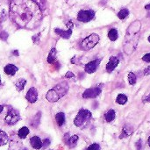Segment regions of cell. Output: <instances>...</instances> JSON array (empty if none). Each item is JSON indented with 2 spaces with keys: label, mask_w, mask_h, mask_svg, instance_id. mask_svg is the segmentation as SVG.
Returning a JSON list of instances; mask_svg holds the SVG:
<instances>
[{
  "label": "cell",
  "mask_w": 150,
  "mask_h": 150,
  "mask_svg": "<svg viewBox=\"0 0 150 150\" xmlns=\"http://www.w3.org/2000/svg\"><path fill=\"white\" fill-rule=\"evenodd\" d=\"M10 17L18 27L33 30L40 25L43 13L35 0H11Z\"/></svg>",
  "instance_id": "1"
},
{
  "label": "cell",
  "mask_w": 150,
  "mask_h": 150,
  "mask_svg": "<svg viewBox=\"0 0 150 150\" xmlns=\"http://www.w3.org/2000/svg\"><path fill=\"white\" fill-rule=\"evenodd\" d=\"M140 29H141V22L137 20L133 22V24L128 27L127 31L123 50L127 55L132 54L137 47L139 36H140Z\"/></svg>",
  "instance_id": "2"
},
{
  "label": "cell",
  "mask_w": 150,
  "mask_h": 150,
  "mask_svg": "<svg viewBox=\"0 0 150 150\" xmlns=\"http://www.w3.org/2000/svg\"><path fill=\"white\" fill-rule=\"evenodd\" d=\"M69 84L66 82H62L56 84L54 88L49 90L46 94V98L50 103L57 102L60 98L64 97L69 91Z\"/></svg>",
  "instance_id": "3"
},
{
  "label": "cell",
  "mask_w": 150,
  "mask_h": 150,
  "mask_svg": "<svg viewBox=\"0 0 150 150\" xmlns=\"http://www.w3.org/2000/svg\"><path fill=\"white\" fill-rule=\"evenodd\" d=\"M91 117H92L91 112L89 110L81 109L74 120V124L76 127L79 128H84L89 125L91 120Z\"/></svg>",
  "instance_id": "4"
},
{
  "label": "cell",
  "mask_w": 150,
  "mask_h": 150,
  "mask_svg": "<svg viewBox=\"0 0 150 150\" xmlns=\"http://www.w3.org/2000/svg\"><path fill=\"white\" fill-rule=\"evenodd\" d=\"M99 36L97 33H91V35L87 36L86 38H84L81 43V47L83 50H90L91 48H93L98 42H99Z\"/></svg>",
  "instance_id": "5"
},
{
  "label": "cell",
  "mask_w": 150,
  "mask_h": 150,
  "mask_svg": "<svg viewBox=\"0 0 150 150\" xmlns=\"http://www.w3.org/2000/svg\"><path fill=\"white\" fill-rule=\"evenodd\" d=\"M19 120H20L19 112L13 108L9 109V111L7 112L5 118H4L5 123L9 126H14L15 124H17L19 121Z\"/></svg>",
  "instance_id": "6"
},
{
  "label": "cell",
  "mask_w": 150,
  "mask_h": 150,
  "mask_svg": "<svg viewBox=\"0 0 150 150\" xmlns=\"http://www.w3.org/2000/svg\"><path fill=\"white\" fill-rule=\"evenodd\" d=\"M95 17V11L93 10H81L77 13V20L83 23H87L92 20Z\"/></svg>",
  "instance_id": "7"
},
{
  "label": "cell",
  "mask_w": 150,
  "mask_h": 150,
  "mask_svg": "<svg viewBox=\"0 0 150 150\" xmlns=\"http://www.w3.org/2000/svg\"><path fill=\"white\" fill-rule=\"evenodd\" d=\"M101 91H102V89L100 86L90 88L84 91V92L83 93V98H95L101 93Z\"/></svg>",
  "instance_id": "8"
},
{
  "label": "cell",
  "mask_w": 150,
  "mask_h": 150,
  "mask_svg": "<svg viewBox=\"0 0 150 150\" xmlns=\"http://www.w3.org/2000/svg\"><path fill=\"white\" fill-rule=\"evenodd\" d=\"M100 62H101V59H96V60H93V61L88 62L84 67L85 72L88 74H93L98 69Z\"/></svg>",
  "instance_id": "9"
},
{
  "label": "cell",
  "mask_w": 150,
  "mask_h": 150,
  "mask_svg": "<svg viewBox=\"0 0 150 150\" xmlns=\"http://www.w3.org/2000/svg\"><path fill=\"white\" fill-rule=\"evenodd\" d=\"M25 99L31 104H34L37 101V99H38V91H37V89L35 87H31L28 90V91H27V93L25 95Z\"/></svg>",
  "instance_id": "10"
},
{
  "label": "cell",
  "mask_w": 150,
  "mask_h": 150,
  "mask_svg": "<svg viewBox=\"0 0 150 150\" xmlns=\"http://www.w3.org/2000/svg\"><path fill=\"white\" fill-rule=\"evenodd\" d=\"M78 140H79V137L78 135H72L70 136L69 134H66L65 136H64V142L70 148V149H73L76 146L77 142H78Z\"/></svg>",
  "instance_id": "11"
},
{
  "label": "cell",
  "mask_w": 150,
  "mask_h": 150,
  "mask_svg": "<svg viewBox=\"0 0 150 150\" xmlns=\"http://www.w3.org/2000/svg\"><path fill=\"white\" fill-rule=\"evenodd\" d=\"M119 63H120V60H119L117 57H115V56L110 57L109 62H108V63L106 64V71H107L108 73L112 72V71L116 69V67L119 65Z\"/></svg>",
  "instance_id": "12"
},
{
  "label": "cell",
  "mask_w": 150,
  "mask_h": 150,
  "mask_svg": "<svg viewBox=\"0 0 150 150\" xmlns=\"http://www.w3.org/2000/svg\"><path fill=\"white\" fill-rule=\"evenodd\" d=\"M18 70V68L14 65V64H11V63H9V64H6L4 68V72L8 75V76H14Z\"/></svg>",
  "instance_id": "13"
},
{
  "label": "cell",
  "mask_w": 150,
  "mask_h": 150,
  "mask_svg": "<svg viewBox=\"0 0 150 150\" xmlns=\"http://www.w3.org/2000/svg\"><path fill=\"white\" fill-rule=\"evenodd\" d=\"M133 133H134V128H133V127H131L130 125H127H127H125V126L123 127L121 134L120 135V139L127 138V137L130 136Z\"/></svg>",
  "instance_id": "14"
},
{
  "label": "cell",
  "mask_w": 150,
  "mask_h": 150,
  "mask_svg": "<svg viewBox=\"0 0 150 150\" xmlns=\"http://www.w3.org/2000/svg\"><path fill=\"white\" fill-rule=\"evenodd\" d=\"M54 33L58 34L60 37H62V39H69L72 34V29H68L67 31H64L60 28H55Z\"/></svg>",
  "instance_id": "15"
},
{
  "label": "cell",
  "mask_w": 150,
  "mask_h": 150,
  "mask_svg": "<svg viewBox=\"0 0 150 150\" xmlns=\"http://www.w3.org/2000/svg\"><path fill=\"white\" fill-rule=\"evenodd\" d=\"M30 144L34 149H41L42 146V141L38 136H33L30 139Z\"/></svg>",
  "instance_id": "16"
},
{
  "label": "cell",
  "mask_w": 150,
  "mask_h": 150,
  "mask_svg": "<svg viewBox=\"0 0 150 150\" xmlns=\"http://www.w3.org/2000/svg\"><path fill=\"white\" fill-rule=\"evenodd\" d=\"M55 60H56V49L53 47L47 55V61L49 64H54L55 62Z\"/></svg>",
  "instance_id": "17"
},
{
  "label": "cell",
  "mask_w": 150,
  "mask_h": 150,
  "mask_svg": "<svg viewBox=\"0 0 150 150\" xmlns=\"http://www.w3.org/2000/svg\"><path fill=\"white\" fill-rule=\"evenodd\" d=\"M115 117H116V112L112 109L109 110L105 114V121L106 122H112V121H113L115 120Z\"/></svg>",
  "instance_id": "18"
},
{
  "label": "cell",
  "mask_w": 150,
  "mask_h": 150,
  "mask_svg": "<svg viewBox=\"0 0 150 150\" xmlns=\"http://www.w3.org/2000/svg\"><path fill=\"white\" fill-rule=\"evenodd\" d=\"M30 131H29V128L26 127H21L18 131V138L20 139H25L26 136L29 134Z\"/></svg>",
  "instance_id": "19"
},
{
  "label": "cell",
  "mask_w": 150,
  "mask_h": 150,
  "mask_svg": "<svg viewBox=\"0 0 150 150\" xmlns=\"http://www.w3.org/2000/svg\"><path fill=\"white\" fill-rule=\"evenodd\" d=\"M55 120L59 127H62L65 123V114L64 112H58L55 115Z\"/></svg>",
  "instance_id": "20"
},
{
  "label": "cell",
  "mask_w": 150,
  "mask_h": 150,
  "mask_svg": "<svg viewBox=\"0 0 150 150\" xmlns=\"http://www.w3.org/2000/svg\"><path fill=\"white\" fill-rule=\"evenodd\" d=\"M119 37V33H118V30L116 28H112L109 30L108 32V38L110 39V40L112 41H115Z\"/></svg>",
  "instance_id": "21"
},
{
  "label": "cell",
  "mask_w": 150,
  "mask_h": 150,
  "mask_svg": "<svg viewBox=\"0 0 150 150\" xmlns=\"http://www.w3.org/2000/svg\"><path fill=\"white\" fill-rule=\"evenodd\" d=\"M25 84H26V80H25V79H24V78L18 79V80L16 82V83H15V86H16L17 91H22L24 90Z\"/></svg>",
  "instance_id": "22"
},
{
  "label": "cell",
  "mask_w": 150,
  "mask_h": 150,
  "mask_svg": "<svg viewBox=\"0 0 150 150\" xmlns=\"http://www.w3.org/2000/svg\"><path fill=\"white\" fill-rule=\"evenodd\" d=\"M9 142V137L7 135V134L2 130H0V147L4 146L8 143Z\"/></svg>",
  "instance_id": "23"
},
{
  "label": "cell",
  "mask_w": 150,
  "mask_h": 150,
  "mask_svg": "<svg viewBox=\"0 0 150 150\" xmlns=\"http://www.w3.org/2000/svg\"><path fill=\"white\" fill-rule=\"evenodd\" d=\"M40 112H39L33 117V119L32 120V121H31V126H32L33 127H34V128H37L38 126L40 125Z\"/></svg>",
  "instance_id": "24"
},
{
  "label": "cell",
  "mask_w": 150,
  "mask_h": 150,
  "mask_svg": "<svg viewBox=\"0 0 150 150\" xmlns=\"http://www.w3.org/2000/svg\"><path fill=\"white\" fill-rule=\"evenodd\" d=\"M127 102V97L125 94H119L117 98H116V103L119 105H125Z\"/></svg>",
  "instance_id": "25"
},
{
  "label": "cell",
  "mask_w": 150,
  "mask_h": 150,
  "mask_svg": "<svg viewBox=\"0 0 150 150\" xmlns=\"http://www.w3.org/2000/svg\"><path fill=\"white\" fill-rule=\"evenodd\" d=\"M128 15H129V10L127 9V8H123V9H121V10L119 11V13H118V18H119L120 19H124V18H126Z\"/></svg>",
  "instance_id": "26"
},
{
  "label": "cell",
  "mask_w": 150,
  "mask_h": 150,
  "mask_svg": "<svg viewBox=\"0 0 150 150\" xmlns=\"http://www.w3.org/2000/svg\"><path fill=\"white\" fill-rule=\"evenodd\" d=\"M136 81H137V77H136L135 74L133 72H130L128 74V83L131 85H134L136 83Z\"/></svg>",
  "instance_id": "27"
},
{
  "label": "cell",
  "mask_w": 150,
  "mask_h": 150,
  "mask_svg": "<svg viewBox=\"0 0 150 150\" xmlns=\"http://www.w3.org/2000/svg\"><path fill=\"white\" fill-rule=\"evenodd\" d=\"M50 143H51V142H50L49 139H45V140L42 142L41 149H46L47 148H48V147L50 146Z\"/></svg>",
  "instance_id": "28"
},
{
  "label": "cell",
  "mask_w": 150,
  "mask_h": 150,
  "mask_svg": "<svg viewBox=\"0 0 150 150\" xmlns=\"http://www.w3.org/2000/svg\"><path fill=\"white\" fill-rule=\"evenodd\" d=\"M86 150H100V146L98 143H93L90 145Z\"/></svg>",
  "instance_id": "29"
},
{
  "label": "cell",
  "mask_w": 150,
  "mask_h": 150,
  "mask_svg": "<svg viewBox=\"0 0 150 150\" xmlns=\"http://www.w3.org/2000/svg\"><path fill=\"white\" fill-rule=\"evenodd\" d=\"M135 147H136V149L137 150L142 149V147H143V144H142V140H139L138 142H136V143H135Z\"/></svg>",
  "instance_id": "30"
},
{
  "label": "cell",
  "mask_w": 150,
  "mask_h": 150,
  "mask_svg": "<svg viewBox=\"0 0 150 150\" xmlns=\"http://www.w3.org/2000/svg\"><path fill=\"white\" fill-rule=\"evenodd\" d=\"M7 38H8V33H7L6 32L3 31V32L0 33V39H1L2 40H6Z\"/></svg>",
  "instance_id": "31"
},
{
  "label": "cell",
  "mask_w": 150,
  "mask_h": 150,
  "mask_svg": "<svg viewBox=\"0 0 150 150\" xmlns=\"http://www.w3.org/2000/svg\"><path fill=\"white\" fill-rule=\"evenodd\" d=\"M142 60L146 62H150V53H148L142 56Z\"/></svg>",
  "instance_id": "32"
},
{
  "label": "cell",
  "mask_w": 150,
  "mask_h": 150,
  "mask_svg": "<svg viewBox=\"0 0 150 150\" xmlns=\"http://www.w3.org/2000/svg\"><path fill=\"white\" fill-rule=\"evenodd\" d=\"M40 33H38V34L33 36V41L34 43H39V41H40Z\"/></svg>",
  "instance_id": "33"
},
{
  "label": "cell",
  "mask_w": 150,
  "mask_h": 150,
  "mask_svg": "<svg viewBox=\"0 0 150 150\" xmlns=\"http://www.w3.org/2000/svg\"><path fill=\"white\" fill-rule=\"evenodd\" d=\"M65 77H66V78H73V77H75V75L73 74V72L69 71V72H67V74L65 75Z\"/></svg>",
  "instance_id": "34"
},
{
  "label": "cell",
  "mask_w": 150,
  "mask_h": 150,
  "mask_svg": "<svg viewBox=\"0 0 150 150\" xmlns=\"http://www.w3.org/2000/svg\"><path fill=\"white\" fill-rule=\"evenodd\" d=\"M143 74H144V76H149V75H150V66H149L148 68H146L144 69Z\"/></svg>",
  "instance_id": "35"
},
{
  "label": "cell",
  "mask_w": 150,
  "mask_h": 150,
  "mask_svg": "<svg viewBox=\"0 0 150 150\" xmlns=\"http://www.w3.org/2000/svg\"><path fill=\"white\" fill-rule=\"evenodd\" d=\"M142 101L143 102H149L150 103V94L149 95H148V96H146V97H143V98H142Z\"/></svg>",
  "instance_id": "36"
},
{
  "label": "cell",
  "mask_w": 150,
  "mask_h": 150,
  "mask_svg": "<svg viewBox=\"0 0 150 150\" xmlns=\"http://www.w3.org/2000/svg\"><path fill=\"white\" fill-rule=\"evenodd\" d=\"M67 26L69 27V29H72V27H73V23H72L71 21H69V22L67 23Z\"/></svg>",
  "instance_id": "37"
},
{
  "label": "cell",
  "mask_w": 150,
  "mask_h": 150,
  "mask_svg": "<svg viewBox=\"0 0 150 150\" xmlns=\"http://www.w3.org/2000/svg\"><path fill=\"white\" fill-rule=\"evenodd\" d=\"M12 54H15L16 56H18V50H13L12 51Z\"/></svg>",
  "instance_id": "38"
},
{
  "label": "cell",
  "mask_w": 150,
  "mask_h": 150,
  "mask_svg": "<svg viewBox=\"0 0 150 150\" xmlns=\"http://www.w3.org/2000/svg\"><path fill=\"white\" fill-rule=\"evenodd\" d=\"M145 9H146V10H148V11H149V10H150V4H147V5L145 6Z\"/></svg>",
  "instance_id": "39"
},
{
  "label": "cell",
  "mask_w": 150,
  "mask_h": 150,
  "mask_svg": "<svg viewBox=\"0 0 150 150\" xmlns=\"http://www.w3.org/2000/svg\"><path fill=\"white\" fill-rule=\"evenodd\" d=\"M3 110H4V105H0V113L3 112Z\"/></svg>",
  "instance_id": "40"
},
{
  "label": "cell",
  "mask_w": 150,
  "mask_h": 150,
  "mask_svg": "<svg viewBox=\"0 0 150 150\" xmlns=\"http://www.w3.org/2000/svg\"><path fill=\"white\" fill-rule=\"evenodd\" d=\"M149 146L150 147V136H149Z\"/></svg>",
  "instance_id": "41"
},
{
  "label": "cell",
  "mask_w": 150,
  "mask_h": 150,
  "mask_svg": "<svg viewBox=\"0 0 150 150\" xmlns=\"http://www.w3.org/2000/svg\"><path fill=\"white\" fill-rule=\"evenodd\" d=\"M2 85V83H1V76H0V86Z\"/></svg>",
  "instance_id": "42"
},
{
  "label": "cell",
  "mask_w": 150,
  "mask_h": 150,
  "mask_svg": "<svg viewBox=\"0 0 150 150\" xmlns=\"http://www.w3.org/2000/svg\"><path fill=\"white\" fill-rule=\"evenodd\" d=\"M148 40H149V42H150V35H149V38H148Z\"/></svg>",
  "instance_id": "43"
},
{
  "label": "cell",
  "mask_w": 150,
  "mask_h": 150,
  "mask_svg": "<svg viewBox=\"0 0 150 150\" xmlns=\"http://www.w3.org/2000/svg\"><path fill=\"white\" fill-rule=\"evenodd\" d=\"M148 17H149V18H150V12L149 13V14H148Z\"/></svg>",
  "instance_id": "44"
},
{
  "label": "cell",
  "mask_w": 150,
  "mask_h": 150,
  "mask_svg": "<svg viewBox=\"0 0 150 150\" xmlns=\"http://www.w3.org/2000/svg\"><path fill=\"white\" fill-rule=\"evenodd\" d=\"M22 150H28V149H23Z\"/></svg>",
  "instance_id": "45"
},
{
  "label": "cell",
  "mask_w": 150,
  "mask_h": 150,
  "mask_svg": "<svg viewBox=\"0 0 150 150\" xmlns=\"http://www.w3.org/2000/svg\"><path fill=\"white\" fill-rule=\"evenodd\" d=\"M48 150H52V149H48Z\"/></svg>",
  "instance_id": "46"
}]
</instances>
